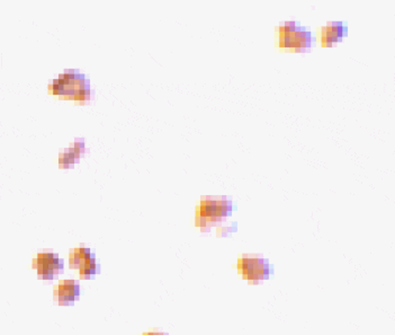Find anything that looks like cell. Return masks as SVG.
Listing matches in <instances>:
<instances>
[{
	"mask_svg": "<svg viewBox=\"0 0 395 335\" xmlns=\"http://www.w3.org/2000/svg\"><path fill=\"white\" fill-rule=\"evenodd\" d=\"M49 90L54 95L79 103L88 101L90 96V81L78 70H66L59 78L51 81Z\"/></svg>",
	"mask_w": 395,
	"mask_h": 335,
	"instance_id": "6da1fadb",
	"label": "cell"
},
{
	"mask_svg": "<svg viewBox=\"0 0 395 335\" xmlns=\"http://www.w3.org/2000/svg\"><path fill=\"white\" fill-rule=\"evenodd\" d=\"M279 47L291 49L294 52H305L311 48L313 35L308 28L296 20L283 23L277 28Z\"/></svg>",
	"mask_w": 395,
	"mask_h": 335,
	"instance_id": "7a4b0ae2",
	"label": "cell"
},
{
	"mask_svg": "<svg viewBox=\"0 0 395 335\" xmlns=\"http://www.w3.org/2000/svg\"><path fill=\"white\" fill-rule=\"evenodd\" d=\"M234 210L232 200L228 199H206L202 200L196 209V225L203 229H209L214 223L231 216Z\"/></svg>",
	"mask_w": 395,
	"mask_h": 335,
	"instance_id": "3957f363",
	"label": "cell"
},
{
	"mask_svg": "<svg viewBox=\"0 0 395 335\" xmlns=\"http://www.w3.org/2000/svg\"><path fill=\"white\" fill-rule=\"evenodd\" d=\"M238 271L248 281L258 282L267 280L273 274V266L266 259L260 257L243 255L237 263Z\"/></svg>",
	"mask_w": 395,
	"mask_h": 335,
	"instance_id": "277c9868",
	"label": "cell"
},
{
	"mask_svg": "<svg viewBox=\"0 0 395 335\" xmlns=\"http://www.w3.org/2000/svg\"><path fill=\"white\" fill-rule=\"evenodd\" d=\"M33 268L41 279L51 280L63 270V261L54 253H40L33 260Z\"/></svg>",
	"mask_w": 395,
	"mask_h": 335,
	"instance_id": "5b68a950",
	"label": "cell"
},
{
	"mask_svg": "<svg viewBox=\"0 0 395 335\" xmlns=\"http://www.w3.org/2000/svg\"><path fill=\"white\" fill-rule=\"evenodd\" d=\"M80 295V287L73 280H63L59 282L53 291L54 300L59 305H73Z\"/></svg>",
	"mask_w": 395,
	"mask_h": 335,
	"instance_id": "8992f818",
	"label": "cell"
},
{
	"mask_svg": "<svg viewBox=\"0 0 395 335\" xmlns=\"http://www.w3.org/2000/svg\"><path fill=\"white\" fill-rule=\"evenodd\" d=\"M347 33V28L341 22H330L321 28L320 40L322 47H332L339 42Z\"/></svg>",
	"mask_w": 395,
	"mask_h": 335,
	"instance_id": "52a82bcc",
	"label": "cell"
},
{
	"mask_svg": "<svg viewBox=\"0 0 395 335\" xmlns=\"http://www.w3.org/2000/svg\"><path fill=\"white\" fill-rule=\"evenodd\" d=\"M94 255L95 254L90 249H87L84 246L73 249V251L70 252V266L73 269H79L88 259L94 257Z\"/></svg>",
	"mask_w": 395,
	"mask_h": 335,
	"instance_id": "ba28073f",
	"label": "cell"
},
{
	"mask_svg": "<svg viewBox=\"0 0 395 335\" xmlns=\"http://www.w3.org/2000/svg\"><path fill=\"white\" fill-rule=\"evenodd\" d=\"M78 270L81 279H92L99 271V264L96 260L95 255L88 259Z\"/></svg>",
	"mask_w": 395,
	"mask_h": 335,
	"instance_id": "9c48e42d",
	"label": "cell"
},
{
	"mask_svg": "<svg viewBox=\"0 0 395 335\" xmlns=\"http://www.w3.org/2000/svg\"><path fill=\"white\" fill-rule=\"evenodd\" d=\"M77 160V157L73 154L71 149H66V151L60 154V168H68L73 166Z\"/></svg>",
	"mask_w": 395,
	"mask_h": 335,
	"instance_id": "30bf717a",
	"label": "cell"
},
{
	"mask_svg": "<svg viewBox=\"0 0 395 335\" xmlns=\"http://www.w3.org/2000/svg\"><path fill=\"white\" fill-rule=\"evenodd\" d=\"M70 149L73 151V154L75 155V157H77V160H78L79 156H80L81 154H84V140H75V143H73V147H71V148Z\"/></svg>",
	"mask_w": 395,
	"mask_h": 335,
	"instance_id": "8fae6325",
	"label": "cell"
},
{
	"mask_svg": "<svg viewBox=\"0 0 395 335\" xmlns=\"http://www.w3.org/2000/svg\"><path fill=\"white\" fill-rule=\"evenodd\" d=\"M143 335H167V334H164V333L150 332V333H145V334Z\"/></svg>",
	"mask_w": 395,
	"mask_h": 335,
	"instance_id": "7c38bea8",
	"label": "cell"
}]
</instances>
